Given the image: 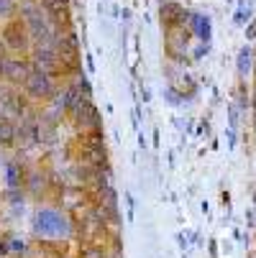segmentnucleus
<instances>
[{"instance_id":"obj_1","label":"nucleus","mask_w":256,"mask_h":258,"mask_svg":"<svg viewBox=\"0 0 256 258\" xmlns=\"http://www.w3.org/2000/svg\"><path fill=\"white\" fill-rule=\"evenodd\" d=\"M69 113H72V118H75L77 125L90 128V131H100V113H97V107L90 102L87 95H80L75 100V105L69 107Z\"/></svg>"},{"instance_id":"obj_2","label":"nucleus","mask_w":256,"mask_h":258,"mask_svg":"<svg viewBox=\"0 0 256 258\" xmlns=\"http://www.w3.org/2000/svg\"><path fill=\"white\" fill-rule=\"evenodd\" d=\"M31 72H33V69H31L23 59H16V56H0V77H6V80L13 82V85H18V82L26 85V80H28Z\"/></svg>"},{"instance_id":"obj_3","label":"nucleus","mask_w":256,"mask_h":258,"mask_svg":"<svg viewBox=\"0 0 256 258\" xmlns=\"http://www.w3.org/2000/svg\"><path fill=\"white\" fill-rule=\"evenodd\" d=\"M23 13H26L28 33H31L39 44H49V39H52V26L44 21V16H41L39 11H36L33 6H23Z\"/></svg>"},{"instance_id":"obj_4","label":"nucleus","mask_w":256,"mask_h":258,"mask_svg":"<svg viewBox=\"0 0 256 258\" xmlns=\"http://www.w3.org/2000/svg\"><path fill=\"white\" fill-rule=\"evenodd\" d=\"M28 26L23 21H11L6 28H3V44L11 49V51H23L28 46Z\"/></svg>"},{"instance_id":"obj_5","label":"nucleus","mask_w":256,"mask_h":258,"mask_svg":"<svg viewBox=\"0 0 256 258\" xmlns=\"http://www.w3.org/2000/svg\"><path fill=\"white\" fill-rule=\"evenodd\" d=\"M64 230V217L54 210H41L36 217V233L41 238H57Z\"/></svg>"},{"instance_id":"obj_6","label":"nucleus","mask_w":256,"mask_h":258,"mask_svg":"<svg viewBox=\"0 0 256 258\" xmlns=\"http://www.w3.org/2000/svg\"><path fill=\"white\" fill-rule=\"evenodd\" d=\"M26 90L31 97H49L54 92V82H52V75L44 69H33L28 80H26Z\"/></svg>"},{"instance_id":"obj_7","label":"nucleus","mask_w":256,"mask_h":258,"mask_svg":"<svg viewBox=\"0 0 256 258\" xmlns=\"http://www.w3.org/2000/svg\"><path fill=\"white\" fill-rule=\"evenodd\" d=\"M33 64H36V69H44V72H49V75H54V72L62 69L59 51L52 49L49 44H39V49L33 51Z\"/></svg>"},{"instance_id":"obj_8","label":"nucleus","mask_w":256,"mask_h":258,"mask_svg":"<svg viewBox=\"0 0 256 258\" xmlns=\"http://www.w3.org/2000/svg\"><path fill=\"white\" fill-rule=\"evenodd\" d=\"M187 36L190 31H182V26H174L169 28V36H167V54L172 59H182L187 51Z\"/></svg>"},{"instance_id":"obj_9","label":"nucleus","mask_w":256,"mask_h":258,"mask_svg":"<svg viewBox=\"0 0 256 258\" xmlns=\"http://www.w3.org/2000/svg\"><path fill=\"white\" fill-rule=\"evenodd\" d=\"M185 21H187V13L182 11L177 3H164V6H162V23H164L167 28L182 26Z\"/></svg>"},{"instance_id":"obj_10","label":"nucleus","mask_w":256,"mask_h":258,"mask_svg":"<svg viewBox=\"0 0 256 258\" xmlns=\"http://www.w3.org/2000/svg\"><path fill=\"white\" fill-rule=\"evenodd\" d=\"M16 138H18V128L8 118L0 115V146H3V149H6V146H13Z\"/></svg>"},{"instance_id":"obj_11","label":"nucleus","mask_w":256,"mask_h":258,"mask_svg":"<svg viewBox=\"0 0 256 258\" xmlns=\"http://www.w3.org/2000/svg\"><path fill=\"white\" fill-rule=\"evenodd\" d=\"M6 179H8V187H13V189H18L23 184V169H21L18 161H11L6 166Z\"/></svg>"},{"instance_id":"obj_12","label":"nucleus","mask_w":256,"mask_h":258,"mask_svg":"<svg viewBox=\"0 0 256 258\" xmlns=\"http://www.w3.org/2000/svg\"><path fill=\"white\" fill-rule=\"evenodd\" d=\"M251 67H253V51L246 46V49H241V54H238V75L246 77L248 72H251Z\"/></svg>"},{"instance_id":"obj_13","label":"nucleus","mask_w":256,"mask_h":258,"mask_svg":"<svg viewBox=\"0 0 256 258\" xmlns=\"http://www.w3.org/2000/svg\"><path fill=\"white\" fill-rule=\"evenodd\" d=\"M192 28L200 33V39H202V41H208V36H210V23H208V18L195 16V18H192Z\"/></svg>"},{"instance_id":"obj_14","label":"nucleus","mask_w":256,"mask_h":258,"mask_svg":"<svg viewBox=\"0 0 256 258\" xmlns=\"http://www.w3.org/2000/svg\"><path fill=\"white\" fill-rule=\"evenodd\" d=\"M44 3V8L49 11V13H62V11H67V0H41Z\"/></svg>"},{"instance_id":"obj_15","label":"nucleus","mask_w":256,"mask_h":258,"mask_svg":"<svg viewBox=\"0 0 256 258\" xmlns=\"http://www.w3.org/2000/svg\"><path fill=\"white\" fill-rule=\"evenodd\" d=\"M82 258H108L105 250L100 245H85L82 248Z\"/></svg>"},{"instance_id":"obj_16","label":"nucleus","mask_w":256,"mask_h":258,"mask_svg":"<svg viewBox=\"0 0 256 258\" xmlns=\"http://www.w3.org/2000/svg\"><path fill=\"white\" fill-rule=\"evenodd\" d=\"M13 11H16L13 0H0V16H11Z\"/></svg>"},{"instance_id":"obj_17","label":"nucleus","mask_w":256,"mask_h":258,"mask_svg":"<svg viewBox=\"0 0 256 258\" xmlns=\"http://www.w3.org/2000/svg\"><path fill=\"white\" fill-rule=\"evenodd\" d=\"M11 240H13V243H8V245H11L13 250H23V248H26V243H23V240H18V238H11Z\"/></svg>"},{"instance_id":"obj_18","label":"nucleus","mask_w":256,"mask_h":258,"mask_svg":"<svg viewBox=\"0 0 256 258\" xmlns=\"http://www.w3.org/2000/svg\"><path fill=\"white\" fill-rule=\"evenodd\" d=\"M246 39H256V21L248 23V28H246Z\"/></svg>"},{"instance_id":"obj_19","label":"nucleus","mask_w":256,"mask_h":258,"mask_svg":"<svg viewBox=\"0 0 256 258\" xmlns=\"http://www.w3.org/2000/svg\"><path fill=\"white\" fill-rule=\"evenodd\" d=\"M11 250V245H8V240H3V238H0V258H3L6 253Z\"/></svg>"}]
</instances>
